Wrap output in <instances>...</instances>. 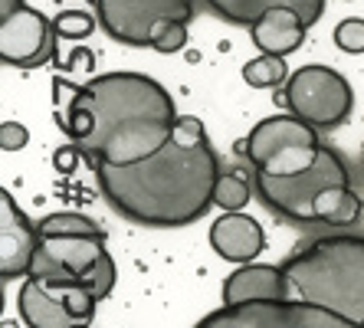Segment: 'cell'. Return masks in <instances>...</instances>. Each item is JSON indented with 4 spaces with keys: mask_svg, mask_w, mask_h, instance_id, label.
Segmentation results:
<instances>
[{
    "mask_svg": "<svg viewBox=\"0 0 364 328\" xmlns=\"http://www.w3.org/2000/svg\"><path fill=\"white\" fill-rule=\"evenodd\" d=\"M282 99H286L292 115L315 125L318 132L345 125L351 109H355L351 83L341 76L338 69L318 66V63L296 69L289 76L286 89H282Z\"/></svg>",
    "mask_w": 364,
    "mask_h": 328,
    "instance_id": "52a82bcc",
    "label": "cell"
},
{
    "mask_svg": "<svg viewBox=\"0 0 364 328\" xmlns=\"http://www.w3.org/2000/svg\"><path fill=\"white\" fill-rule=\"evenodd\" d=\"M40 240V227L20 211L10 191H0V279L4 282L30 276Z\"/></svg>",
    "mask_w": 364,
    "mask_h": 328,
    "instance_id": "8fae6325",
    "label": "cell"
},
{
    "mask_svg": "<svg viewBox=\"0 0 364 328\" xmlns=\"http://www.w3.org/2000/svg\"><path fill=\"white\" fill-rule=\"evenodd\" d=\"M203 4L217 17H223L227 23H237V26H253L263 14H269L276 7L296 10L299 17L305 20V26L318 23L325 14V0H203Z\"/></svg>",
    "mask_w": 364,
    "mask_h": 328,
    "instance_id": "9a60e30c",
    "label": "cell"
},
{
    "mask_svg": "<svg viewBox=\"0 0 364 328\" xmlns=\"http://www.w3.org/2000/svg\"><path fill=\"white\" fill-rule=\"evenodd\" d=\"M210 246L217 256L230 263H253L266 246V233L259 227V220H253L243 211H223L220 220H213L210 227Z\"/></svg>",
    "mask_w": 364,
    "mask_h": 328,
    "instance_id": "7c38bea8",
    "label": "cell"
},
{
    "mask_svg": "<svg viewBox=\"0 0 364 328\" xmlns=\"http://www.w3.org/2000/svg\"><path fill=\"white\" fill-rule=\"evenodd\" d=\"M17 7H23V0H0V17H7V14H14Z\"/></svg>",
    "mask_w": 364,
    "mask_h": 328,
    "instance_id": "d4e9b609",
    "label": "cell"
},
{
    "mask_svg": "<svg viewBox=\"0 0 364 328\" xmlns=\"http://www.w3.org/2000/svg\"><path fill=\"white\" fill-rule=\"evenodd\" d=\"M305 30H309V26H305V20L299 17L296 10L276 7L250 26V36H253V43L259 46V53L289 56V53H296L305 43Z\"/></svg>",
    "mask_w": 364,
    "mask_h": 328,
    "instance_id": "2e32d148",
    "label": "cell"
},
{
    "mask_svg": "<svg viewBox=\"0 0 364 328\" xmlns=\"http://www.w3.org/2000/svg\"><path fill=\"white\" fill-rule=\"evenodd\" d=\"M56 122L85 164H135L171 138L178 125L174 99L144 73H105L73 85L53 79Z\"/></svg>",
    "mask_w": 364,
    "mask_h": 328,
    "instance_id": "6da1fadb",
    "label": "cell"
},
{
    "mask_svg": "<svg viewBox=\"0 0 364 328\" xmlns=\"http://www.w3.org/2000/svg\"><path fill=\"white\" fill-rule=\"evenodd\" d=\"M17 309L30 328H73L79 319L66 309L60 292H53L43 279L26 276L17 295Z\"/></svg>",
    "mask_w": 364,
    "mask_h": 328,
    "instance_id": "5bb4252c",
    "label": "cell"
},
{
    "mask_svg": "<svg viewBox=\"0 0 364 328\" xmlns=\"http://www.w3.org/2000/svg\"><path fill=\"white\" fill-rule=\"evenodd\" d=\"M335 46L341 53H364V20L348 17L335 26Z\"/></svg>",
    "mask_w": 364,
    "mask_h": 328,
    "instance_id": "7402d4cb",
    "label": "cell"
},
{
    "mask_svg": "<svg viewBox=\"0 0 364 328\" xmlns=\"http://www.w3.org/2000/svg\"><path fill=\"white\" fill-rule=\"evenodd\" d=\"M256 191L272 213L309 227H348L361 217V197L338 152L322 148L318 161L299 174L272 177L256 171Z\"/></svg>",
    "mask_w": 364,
    "mask_h": 328,
    "instance_id": "277c9868",
    "label": "cell"
},
{
    "mask_svg": "<svg viewBox=\"0 0 364 328\" xmlns=\"http://www.w3.org/2000/svg\"><path fill=\"white\" fill-rule=\"evenodd\" d=\"M95 23L99 20H92V14H85V10H63L60 17L53 20L56 36H66V40H85L95 30Z\"/></svg>",
    "mask_w": 364,
    "mask_h": 328,
    "instance_id": "ffe728a7",
    "label": "cell"
},
{
    "mask_svg": "<svg viewBox=\"0 0 364 328\" xmlns=\"http://www.w3.org/2000/svg\"><path fill=\"white\" fill-rule=\"evenodd\" d=\"M73 328H92V325H89V322H79V325H73Z\"/></svg>",
    "mask_w": 364,
    "mask_h": 328,
    "instance_id": "484cf974",
    "label": "cell"
},
{
    "mask_svg": "<svg viewBox=\"0 0 364 328\" xmlns=\"http://www.w3.org/2000/svg\"><path fill=\"white\" fill-rule=\"evenodd\" d=\"M289 299L318 302L364 325V236L328 233L282 260Z\"/></svg>",
    "mask_w": 364,
    "mask_h": 328,
    "instance_id": "3957f363",
    "label": "cell"
},
{
    "mask_svg": "<svg viewBox=\"0 0 364 328\" xmlns=\"http://www.w3.org/2000/svg\"><path fill=\"white\" fill-rule=\"evenodd\" d=\"M194 328H364L335 309L305 299H259V302L220 305Z\"/></svg>",
    "mask_w": 364,
    "mask_h": 328,
    "instance_id": "8992f818",
    "label": "cell"
},
{
    "mask_svg": "<svg viewBox=\"0 0 364 328\" xmlns=\"http://www.w3.org/2000/svg\"><path fill=\"white\" fill-rule=\"evenodd\" d=\"M240 148L250 158L253 171L286 177L312 168L325 144L318 142V128L289 112V115H269L256 122L250 138Z\"/></svg>",
    "mask_w": 364,
    "mask_h": 328,
    "instance_id": "5b68a950",
    "label": "cell"
},
{
    "mask_svg": "<svg viewBox=\"0 0 364 328\" xmlns=\"http://www.w3.org/2000/svg\"><path fill=\"white\" fill-rule=\"evenodd\" d=\"M26 142H30L26 125H20V122H4L0 125V148L4 152H20V148H26Z\"/></svg>",
    "mask_w": 364,
    "mask_h": 328,
    "instance_id": "603a6c76",
    "label": "cell"
},
{
    "mask_svg": "<svg viewBox=\"0 0 364 328\" xmlns=\"http://www.w3.org/2000/svg\"><path fill=\"white\" fill-rule=\"evenodd\" d=\"M56 26L46 14L33 7H17L14 14L0 17V59L14 69H40L56 56L53 46Z\"/></svg>",
    "mask_w": 364,
    "mask_h": 328,
    "instance_id": "9c48e42d",
    "label": "cell"
},
{
    "mask_svg": "<svg viewBox=\"0 0 364 328\" xmlns=\"http://www.w3.org/2000/svg\"><path fill=\"white\" fill-rule=\"evenodd\" d=\"M105 256V240L95 236H43L33 253L30 276L36 279H85Z\"/></svg>",
    "mask_w": 364,
    "mask_h": 328,
    "instance_id": "30bf717a",
    "label": "cell"
},
{
    "mask_svg": "<svg viewBox=\"0 0 364 328\" xmlns=\"http://www.w3.org/2000/svg\"><path fill=\"white\" fill-rule=\"evenodd\" d=\"M184 46H187V23H181V20L158 26L151 36V50L158 53H181Z\"/></svg>",
    "mask_w": 364,
    "mask_h": 328,
    "instance_id": "44dd1931",
    "label": "cell"
},
{
    "mask_svg": "<svg viewBox=\"0 0 364 328\" xmlns=\"http://www.w3.org/2000/svg\"><path fill=\"white\" fill-rule=\"evenodd\" d=\"M289 73L282 56H272V53H259L256 59H250L243 66V79L246 85H253V89H276V85L289 83Z\"/></svg>",
    "mask_w": 364,
    "mask_h": 328,
    "instance_id": "ac0fdd59",
    "label": "cell"
},
{
    "mask_svg": "<svg viewBox=\"0 0 364 328\" xmlns=\"http://www.w3.org/2000/svg\"><path fill=\"white\" fill-rule=\"evenodd\" d=\"M246 203H250V181L243 174H237V171L220 174L217 191H213V207H220V211H243Z\"/></svg>",
    "mask_w": 364,
    "mask_h": 328,
    "instance_id": "d6986e66",
    "label": "cell"
},
{
    "mask_svg": "<svg viewBox=\"0 0 364 328\" xmlns=\"http://www.w3.org/2000/svg\"><path fill=\"white\" fill-rule=\"evenodd\" d=\"M223 305L259 302V299H289V279L282 266H266V263H243L237 273L223 279L220 289Z\"/></svg>",
    "mask_w": 364,
    "mask_h": 328,
    "instance_id": "4fadbf2b",
    "label": "cell"
},
{
    "mask_svg": "<svg viewBox=\"0 0 364 328\" xmlns=\"http://www.w3.org/2000/svg\"><path fill=\"white\" fill-rule=\"evenodd\" d=\"M36 227H40V236H95V240H105V230L85 213H50Z\"/></svg>",
    "mask_w": 364,
    "mask_h": 328,
    "instance_id": "e0dca14e",
    "label": "cell"
},
{
    "mask_svg": "<svg viewBox=\"0 0 364 328\" xmlns=\"http://www.w3.org/2000/svg\"><path fill=\"white\" fill-rule=\"evenodd\" d=\"M95 69V56L89 50H76L73 59L66 63V73H92Z\"/></svg>",
    "mask_w": 364,
    "mask_h": 328,
    "instance_id": "cb8c5ba5",
    "label": "cell"
},
{
    "mask_svg": "<svg viewBox=\"0 0 364 328\" xmlns=\"http://www.w3.org/2000/svg\"><path fill=\"white\" fill-rule=\"evenodd\" d=\"M95 181L112 211L151 230L191 227L213 207L220 158L197 115H181L171 138L135 164H99Z\"/></svg>",
    "mask_w": 364,
    "mask_h": 328,
    "instance_id": "7a4b0ae2",
    "label": "cell"
},
{
    "mask_svg": "<svg viewBox=\"0 0 364 328\" xmlns=\"http://www.w3.org/2000/svg\"><path fill=\"white\" fill-rule=\"evenodd\" d=\"M197 0H95V20L122 46H151L158 26L194 20Z\"/></svg>",
    "mask_w": 364,
    "mask_h": 328,
    "instance_id": "ba28073f",
    "label": "cell"
}]
</instances>
